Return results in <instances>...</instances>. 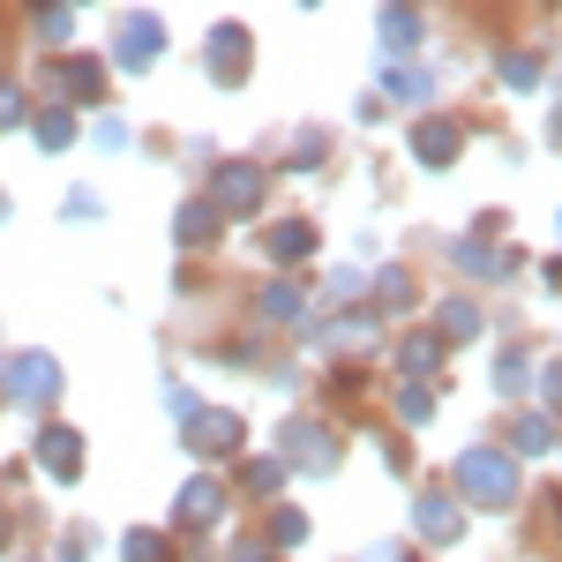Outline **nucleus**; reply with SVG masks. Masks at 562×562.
I'll use <instances>...</instances> for the list:
<instances>
[{
  "instance_id": "nucleus-2",
  "label": "nucleus",
  "mask_w": 562,
  "mask_h": 562,
  "mask_svg": "<svg viewBox=\"0 0 562 562\" xmlns=\"http://www.w3.org/2000/svg\"><path fill=\"white\" fill-rule=\"evenodd\" d=\"M285 450L301 458L307 473H338V442L315 428V420H293V428H285Z\"/></svg>"
},
{
  "instance_id": "nucleus-6",
  "label": "nucleus",
  "mask_w": 562,
  "mask_h": 562,
  "mask_svg": "<svg viewBox=\"0 0 562 562\" xmlns=\"http://www.w3.org/2000/svg\"><path fill=\"white\" fill-rule=\"evenodd\" d=\"M413 158H420V166H450V158H458V128H450V121H420V128H413Z\"/></svg>"
},
{
  "instance_id": "nucleus-12",
  "label": "nucleus",
  "mask_w": 562,
  "mask_h": 562,
  "mask_svg": "<svg viewBox=\"0 0 562 562\" xmlns=\"http://www.w3.org/2000/svg\"><path fill=\"white\" fill-rule=\"evenodd\" d=\"M307 240H315V233H307L301 217H293V225H270V256H278V262H301Z\"/></svg>"
},
{
  "instance_id": "nucleus-20",
  "label": "nucleus",
  "mask_w": 562,
  "mask_h": 562,
  "mask_svg": "<svg viewBox=\"0 0 562 562\" xmlns=\"http://www.w3.org/2000/svg\"><path fill=\"white\" fill-rule=\"evenodd\" d=\"M38 143H53V150H60V143H68V113H45V121H38Z\"/></svg>"
},
{
  "instance_id": "nucleus-16",
  "label": "nucleus",
  "mask_w": 562,
  "mask_h": 562,
  "mask_svg": "<svg viewBox=\"0 0 562 562\" xmlns=\"http://www.w3.org/2000/svg\"><path fill=\"white\" fill-rule=\"evenodd\" d=\"M262 307H270L278 323H293V315H301V293H293V285H270V293H262Z\"/></svg>"
},
{
  "instance_id": "nucleus-17",
  "label": "nucleus",
  "mask_w": 562,
  "mask_h": 562,
  "mask_svg": "<svg viewBox=\"0 0 562 562\" xmlns=\"http://www.w3.org/2000/svg\"><path fill=\"white\" fill-rule=\"evenodd\" d=\"M532 383V368H525L518 352H503V368H495V390H525Z\"/></svg>"
},
{
  "instance_id": "nucleus-24",
  "label": "nucleus",
  "mask_w": 562,
  "mask_h": 562,
  "mask_svg": "<svg viewBox=\"0 0 562 562\" xmlns=\"http://www.w3.org/2000/svg\"><path fill=\"white\" fill-rule=\"evenodd\" d=\"M233 562H270V555H262V548H256V540H248V548H240V555H233Z\"/></svg>"
},
{
  "instance_id": "nucleus-15",
  "label": "nucleus",
  "mask_w": 562,
  "mask_h": 562,
  "mask_svg": "<svg viewBox=\"0 0 562 562\" xmlns=\"http://www.w3.org/2000/svg\"><path fill=\"white\" fill-rule=\"evenodd\" d=\"M435 352H442L435 338H405V375H428V368H435Z\"/></svg>"
},
{
  "instance_id": "nucleus-9",
  "label": "nucleus",
  "mask_w": 562,
  "mask_h": 562,
  "mask_svg": "<svg viewBox=\"0 0 562 562\" xmlns=\"http://www.w3.org/2000/svg\"><path fill=\"white\" fill-rule=\"evenodd\" d=\"M158 45H166V31H158V23H150V15H128V23H121V60H150V53H158Z\"/></svg>"
},
{
  "instance_id": "nucleus-23",
  "label": "nucleus",
  "mask_w": 562,
  "mask_h": 562,
  "mask_svg": "<svg viewBox=\"0 0 562 562\" xmlns=\"http://www.w3.org/2000/svg\"><path fill=\"white\" fill-rule=\"evenodd\" d=\"M15 113H23V98H15V90L0 83V121H15Z\"/></svg>"
},
{
  "instance_id": "nucleus-3",
  "label": "nucleus",
  "mask_w": 562,
  "mask_h": 562,
  "mask_svg": "<svg viewBox=\"0 0 562 562\" xmlns=\"http://www.w3.org/2000/svg\"><path fill=\"white\" fill-rule=\"evenodd\" d=\"M8 390H15L23 405H38V397L60 390V375H53V360H45V352H23V360H8Z\"/></svg>"
},
{
  "instance_id": "nucleus-8",
  "label": "nucleus",
  "mask_w": 562,
  "mask_h": 562,
  "mask_svg": "<svg viewBox=\"0 0 562 562\" xmlns=\"http://www.w3.org/2000/svg\"><path fill=\"white\" fill-rule=\"evenodd\" d=\"M188 442H195V450H240V420H233V413H203V420L188 428Z\"/></svg>"
},
{
  "instance_id": "nucleus-18",
  "label": "nucleus",
  "mask_w": 562,
  "mask_h": 562,
  "mask_svg": "<svg viewBox=\"0 0 562 562\" xmlns=\"http://www.w3.org/2000/svg\"><path fill=\"white\" fill-rule=\"evenodd\" d=\"M248 487H256V495H278V487H285V465H270V458L248 465Z\"/></svg>"
},
{
  "instance_id": "nucleus-1",
  "label": "nucleus",
  "mask_w": 562,
  "mask_h": 562,
  "mask_svg": "<svg viewBox=\"0 0 562 562\" xmlns=\"http://www.w3.org/2000/svg\"><path fill=\"white\" fill-rule=\"evenodd\" d=\"M458 495H465V503H487V510L518 503V458H503V450H465V458H458Z\"/></svg>"
},
{
  "instance_id": "nucleus-14",
  "label": "nucleus",
  "mask_w": 562,
  "mask_h": 562,
  "mask_svg": "<svg viewBox=\"0 0 562 562\" xmlns=\"http://www.w3.org/2000/svg\"><path fill=\"white\" fill-rule=\"evenodd\" d=\"M217 233V203H188L180 211V240H211Z\"/></svg>"
},
{
  "instance_id": "nucleus-10",
  "label": "nucleus",
  "mask_w": 562,
  "mask_h": 562,
  "mask_svg": "<svg viewBox=\"0 0 562 562\" xmlns=\"http://www.w3.org/2000/svg\"><path fill=\"white\" fill-rule=\"evenodd\" d=\"M217 518V480H188L180 495V525H211Z\"/></svg>"
},
{
  "instance_id": "nucleus-13",
  "label": "nucleus",
  "mask_w": 562,
  "mask_h": 562,
  "mask_svg": "<svg viewBox=\"0 0 562 562\" xmlns=\"http://www.w3.org/2000/svg\"><path fill=\"white\" fill-rule=\"evenodd\" d=\"M442 338H458V346L480 338V307L473 301H442Z\"/></svg>"
},
{
  "instance_id": "nucleus-26",
  "label": "nucleus",
  "mask_w": 562,
  "mask_h": 562,
  "mask_svg": "<svg viewBox=\"0 0 562 562\" xmlns=\"http://www.w3.org/2000/svg\"><path fill=\"white\" fill-rule=\"evenodd\" d=\"M555 143H562V113H555Z\"/></svg>"
},
{
  "instance_id": "nucleus-22",
  "label": "nucleus",
  "mask_w": 562,
  "mask_h": 562,
  "mask_svg": "<svg viewBox=\"0 0 562 562\" xmlns=\"http://www.w3.org/2000/svg\"><path fill=\"white\" fill-rule=\"evenodd\" d=\"M413 31H420L413 15H383V38H390V45H405V38H413Z\"/></svg>"
},
{
  "instance_id": "nucleus-4",
  "label": "nucleus",
  "mask_w": 562,
  "mask_h": 562,
  "mask_svg": "<svg viewBox=\"0 0 562 562\" xmlns=\"http://www.w3.org/2000/svg\"><path fill=\"white\" fill-rule=\"evenodd\" d=\"M420 532H428L435 548H450V540L465 532V503H450V495H420Z\"/></svg>"
},
{
  "instance_id": "nucleus-7",
  "label": "nucleus",
  "mask_w": 562,
  "mask_h": 562,
  "mask_svg": "<svg viewBox=\"0 0 562 562\" xmlns=\"http://www.w3.org/2000/svg\"><path fill=\"white\" fill-rule=\"evenodd\" d=\"M256 195H262L256 166H225V173H217V203H225V211H256Z\"/></svg>"
},
{
  "instance_id": "nucleus-11",
  "label": "nucleus",
  "mask_w": 562,
  "mask_h": 562,
  "mask_svg": "<svg viewBox=\"0 0 562 562\" xmlns=\"http://www.w3.org/2000/svg\"><path fill=\"white\" fill-rule=\"evenodd\" d=\"M38 450H45V465H53V473H76V458H83V442H76L68 428H45Z\"/></svg>"
},
{
  "instance_id": "nucleus-25",
  "label": "nucleus",
  "mask_w": 562,
  "mask_h": 562,
  "mask_svg": "<svg viewBox=\"0 0 562 562\" xmlns=\"http://www.w3.org/2000/svg\"><path fill=\"white\" fill-rule=\"evenodd\" d=\"M548 397H555V405H562V368H555V375H548Z\"/></svg>"
},
{
  "instance_id": "nucleus-5",
  "label": "nucleus",
  "mask_w": 562,
  "mask_h": 562,
  "mask_svg": "<svg viewBox=\"0 0 562 562\" xmlns=\"http://www.w3.org/2000/svg\"><path fill=\"white\" fill-rule=\"evenodd\" d=\"M240 60H248V31H240V23H225V31H211V76H225V83H240V76H248Z\"/></svg>"
},
{
  "instance_id": "nucleus-21",
  "label": "nucleus",
  "mask_w": 562,
  "mask_h": 562,
  "mask_svg": "<svg viewBox=\"0 0 562 562\" xmlns=\"http://www.w3.org/2000/svg\"><path fill=\"white\" fill-rule=\"evenodd\" d=\"M518 450H548V420H518Z\"/></svg>"
},
{
  "instance_id": "nucleus-19",
  "label": "nucleus",
  "mask_w": 562,
  "mask_h": 562,
  "mask_svg": "<svg viewBox=\"0 0 562 562\" xmlns=\"http://www.w3.org/2000/svg\"><path fill=\"white\" fill-rule=\"evenodd\" d=\"M503 83L532 90V83H540V68H532V60H525V53H510V60H503Z\"/></svg>"
}]
</instances>
